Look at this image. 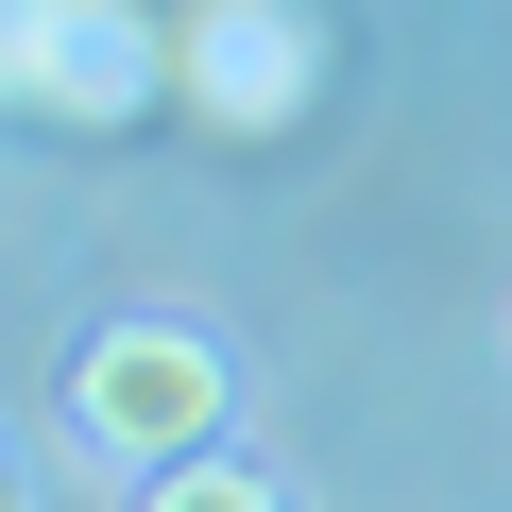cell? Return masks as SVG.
Listing matches in <instances>:
<instances>
[{
    "label": "cell",
    "mask_w": 512,
    "mask_h": 512,
    "mask_svg": "<svg viewBox=\"0 0 512 512\" xmlns=\"http://www.w3.org/2000/svg\"><path fill=\"white\" fill-rule=\"evenodd\" d=\"M69 427H86L103 461H137V478L222 461V444H239V359H222L205 325H171V308L86 325V342H69Z\"/></svg>",
    "instance_id": "1"
},
{
    "label": "cell",
    "mask_w": 512,
    "mask_h": 512,
    "mask_svg": "<svg viewBox=\"0 0 512 512\" xmlns=\"http://www.w3.org/2000/svg\"><path fill=\"white\" fill-rule=\"evenodd\" d=\"M171 103V35L137 0H0V120H69V137H120Z\"/></svg>",
    "instance_id": "2"
},
{
    "label": "cell",
    "mask_w": 512,
    "mask_h": 512,
    "mask_svg": "<svg viewBox=\"0 0 512 512\" xmlns=\"http://www.w3.org/2000/svg\"><path fill=\"white\" fill-rule=\"evenodd\" d=\"M0 512H35V495H18V461H0Z\"/></svg>",
    "instance_id": "5"
},
{
    "label": "cell",
    "mask_w": 512,
    "mask_h": 512,
    "mask_svg": "<svg viewBox=\"0 0 512 512\" xmlns=\"http://www.w3.org/2000/svg\"><path fill=\"white\" fill-rule=\"evenodd\" d=\"M171 103L222 137H291L325 103V0H205L171 35Z\"/></svg>",
    "instance_id": "3"
},
{
    "label": "cell",
    "mask_w": 512,
    "mask_h": 512,
    "mask_svg": "<svg viewBox=\"0 0 512 512\" xmlns=\"http://www.w3.org/2000/svg\"><path fill=\"white\" fill-rule=\"evenodd\" d=\"M137 512H308V495H291L274 461H239V444H222V461H171V478H137Z\"/></svg>",
    "instance_id": "4"
}]
</instances>
